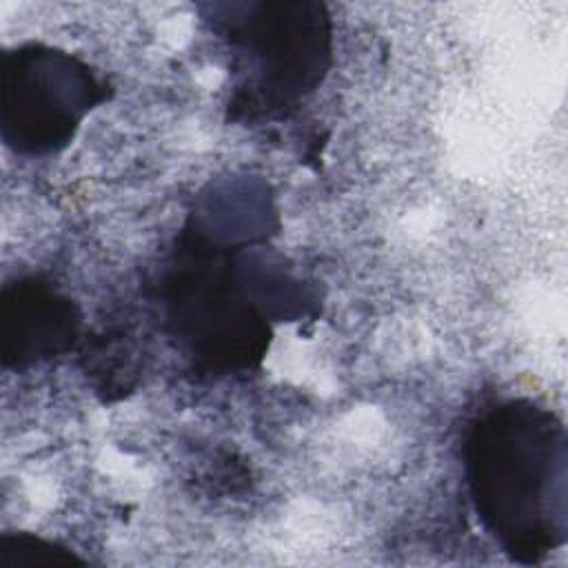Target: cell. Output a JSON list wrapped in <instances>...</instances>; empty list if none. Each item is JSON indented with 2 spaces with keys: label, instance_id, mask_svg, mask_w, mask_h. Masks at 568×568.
<instances>
[{
  "label": "cell",
  "instance_id": "6da1fadb",
  "mask_svg": "<svg viewBox=\"0 0 568 568\" xmlns=\"http://www.w3.org/2000/svg\"><path fill=\"white\" fill-rule=\"evenodd\" d=\"M466 475L479 519L499 546L535 564L566 539V430L530 399L499 402L466 437Z\"/></svg>",
  "mask_w": 568,
  "mask_h": 568
},
{
  "label": "cell",
  "instance_id": "7a4b0ae2",
  "mask_svg": "<svg viewBox=\"0 0 568 568\" xmlns=\"http://www.w3.org/2000/svg\"><path fill=\"white\" fill-rule=\"evenodd\" d=\"M226 42L233 118L286 115L313 93L331 64V16L322 2H224L202 7Z\"/></svg>",
  "mask_w": 568,
  "mask_h": 568
},
{
  "label": "cell",
  "instance_id": "3957f363",
  "mask_svg": "<svg viewBox=\"0 0 568 568\" xmlns=\"http://www.w3.org/2000/svg\"><path fill=\"white\" fill-rule=\"evenodd\" d=\"M237 253L191 224L162 284L171 333L211 373L257 366L271 339L268 317L244 286Z\"/></svg>",
  "mask_w": 568,
  "mask_h": 568
},
{
  "label": "cell",
  "instance_id": "277c9868",
  "mask_svg": "<svg viewBox=\"0 0 568 568\" xmlns=\"http://www.w3.org/2000/svg\"><path fill=\"white\" fill-rule=\"evenodd\" d=\"M104 98L106 84L67 51L27 42L2 55L0 129L20 155L42 158L69 146Z\"/></svg>",
  "mask_w": 568,
  "mask_h": 568
},
{
  "label": "cell",
  "instance_id": "5b68a950",
  "mask_svg": "<svg viewBox=\"0 0 568 568\" xmlns=\"http://www.w3.org/2000/svg\"><path fill=\"white\" fill-rule=\"evenodd\" d=\"M80 335L75 304L40 277L7 284L0 300V353L4 368L31 364L67 353Z\"/></svg>",
  "mask_w": 568,
  "mask_h": 568
},
{
  "label": "cell",
  "instance_id": "8992f818",
  "mask_svg": "<svg viewBox=\"0 0 568 568\" xmlns=\"http://www.w3.org/2000/svg\"><path fill=\"white\" fill-rule=\"evenodd\" d=\"M0 561L13 564V561H75L71 552H64V548H58L44 539L31 537V535H4L0 541Z\"/></svg>",
  "mask_w": 568,
  "mask_h": 568
}]
</instances>
